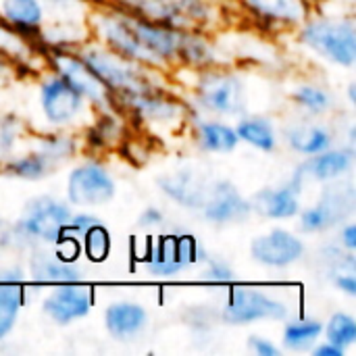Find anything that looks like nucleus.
I'll return each instance as SVG.
<instances>
[{
  "mask_svg": "<svg viewBox=\"0 0 356 356\" xmlns=\"http://www.w3.org/2000/svg\"><path fill=\"white\" fill-rule=\"evenodd\" d=\"M0 50L6 52L8 56H17V58L29 56V46L25 44V40L21 35H17L15 31H10L2 23H0Z\"/></svg>",
  "mask_w": 356,
  "mask_h": 356,
  "instance_id": "2f4dec72",
  "label": "nucleus"
},
{
  "mask_svg": "<svg viewBox=\"0 0 356 356\" xmlns=\"http://www.w3.org/2000/svg\"><path fill=\"white\" fill-rule=\"evenodd\" d=\"M355 209V190L350 184L342 186H330L321 200L307 209L300 217V227L309 234L323 232L342 219H346Z\"/></svg>",
  "mask_w": 356,
  "mask_h": 356,
  "instance_id": "6e6552de",
  "label": "nucleus"
},
{
  "mask_svg": "<svg viewBox=\"0 0 356 356\" xmlns=\"http://www.w3.org/2000/svg\"><path fill=\"white\" fill-rule=\"evenodd\" d=\"M288 307L261 290L254 288H234L223 309V317L229 323H254V321H280L286 319Z\"/></svg>",
  "mask_w": 356,
  "mask_h": 356,
  "instance_id": "423d86ee",
  "label": "nucleus"
},
{
  "mask_svg": "<svg viewBox=\"0 0 356 356\" xmlns=\"http://www.w3.org/2000/svg\"><path fill=\"white\" fill-rule=\"evenodd\" d=\"M302 173L298 171L294 179L282 188H265L257 192L250 200V209L267 219H290L300 211Z\"/></svg>",
  "mask_w": 356,
  "mask_h": 356,
  "instance_id": "f8f14e48",
  "label": "nucleus"
},
{
  "mask_svg": "<svg viewBox=\"0 0 356 356\" xmlns=\"http://www.w3.org/2000/svg\"><path fill=\"white\" fill-rule=\"evenodd\" d=\"M250 254L257 263L267 267H288L302 259L305 244L286 229H273L259 236L250 244Z\"/></svg>",
  "mask_w": 356,
  "mask_h": 356,
  "instance_id": "9d476101",
  "label": "nucleus"
},
{
  "mask_svg": "<svg viewBox=\"0 0 356 356\" xmlns=\"http://www.w3.org/2000/svg\"><path fill=\"white\" fill-rule=\"evenodd\" d=\"M353 150H323L319 154H313L307 165L300 169L302 175L313 177L317 181H332L342 177L353 169Z\"/></svg>",
  "mask_w": 356,
  "mask_h": 356,
  "instance_id": "aec40b11",
  "label": "nucleus"
},
{
  "mask_svg": "<svg viewBox=\"0 0 356 356\" xmlns=\"http://www.w3.org/2000/svg\"><path fill=\"white\" fill-rule=\"evenodd\" d=\"M159 184L169 198H173L175 202H179L188 209H202V204L207 202L209 192L213 188V181L200 179L188 171L161 177Z\"/></svg>",
  "mask_w": 356,
  "mask_h": 356,
  "instance_id": "6ab92c4d",
  "label": "nucleus"
},
{
  "mask_svg": "<svg viewBox=\"0 0 356 356\" xmlns=\"http://www.w3.org/2000/svg\"><path fill=\"white\" fill-rule=\"evenodd\" d=\"M42 309L54 323L67 325L90 313L92 294L79 284H60L54 292L46 296Z\"/></svg>",
  "mask_w": 356,
  "mask_h": 356,
  "instance_id": "4468645a",
  "label": "nucleus"
},
{
  "mask_svg": "<svg viewBox=\"0 0 356 356\" xmlns=\"http://www.w3.org/2000/svg\"><path fill=\"white\" fill-rule=\"evenodd\" d=\"M207 259V252L196 244L192 236H165L146 257V269L152 275L171 277Z\"/></svg>",
  "mask_w": 356,
  "mask_h": 356,
  "instance_id": "20e7f679",
  "label": "nucleus"
},
{
  "mask_svg": "<svg viewBox=\"0 0 356 356\" xmlns=\"http://www.w3.org/2000/svg\"><path fill=\"white\" fill-rule=\"evenodd\" d=\"M54 165V161L44 152H33V154H27V156H21V159H15L13 163L6 165V171L15 177H21V179H42L48 175L50 167Z\"/></svg>",
  "mask_w": 356,
  "mask_h": 356,
  "instance_id": "cd10ccee",
  "label": "nucleus"
},
{
  "mask_svg": "<svg viewBox=\"0 0 356 356\" xmlns=\"http://www.w3.org/2000/svg\"><path fill=\"white\" fill-rule=\"evenodd\" d=\"M83 246H86V254L90 261L94 263H102L106 257H108V250H111V238H108V232L104 229L102 223L90 227L86 234H83Z\"/></svg>",
  "mask_w": 356,
  "mask_h": 356,
  "instance_id": "7c9ffc66",
  "label": "nucleus"
},
{
  "mask_svg": "<svg viewBox=\"0 0 356 356\" xmlns=\"http://www.w3.org/2000/svg\"><path fill=\"white\" fill-rule=\"evenodd\" d=\"M327 342L338 346V348H348L356 342V323L355 319L346 313H336L325 327Z\"/></svg>",
  "mask_w": 356,
  "mask_h": 356,
  "instance_id": "c85d7f7f",
  "label": "nucleus"
},
{
  "mask_svg": "<svg viewBox=\"0 0 356 356\" xmlns=\"http://www.w3.org/2000/svg\"><path fill=\"white\" fill-rule=\"evenodd\" d=\"M336 286L340 290H344L348 296H356V277H355V269H348V271H342L340 269V275H336Z\"/></svg>",
  "mask_w": 356,
  "mask_h": 356,
  "instance_id": "f704fd0d",
  "label": "nucleus"
},
{
  "mask_svg": "<svg viewBox=\"0 0 356 356\" xmlns=\"http://www.w3.org/2000/svg\"><path fill=\"white\" fill-rule=\"evenodd\" d=\"M302 42L319 56L353 67L356 60V29L350 19H321L311 21L302 29Z\"/></svg>",
  "mask_w": 356,
  "mask_h": 356,
  "instance_id": "f03ea898",
  "label": "nucleus"
},
{
  "mask_svg": "<svg viewBox=\"0 0 356 356\" xmlns=\"http://www.w3.org/2000/svg\"><path fill=\"white\" fill-rule=\"evenodd\" d=\"M40 98L46 119L54 125L71 123L83 108V96L73 86H69L60 75L50 77L48 81L42 83Z\"/></svg>",
  "mask_w": 356,
  "mask_h": 356,
  "instance_id": "9b49d317",
  "label": "nucleus"
},
{
  "mask_svg": "<svg viewBox=\"0 0 356 356\" xmlns=\"http://www.w3.org/2000/svg\"><path fill=\"white\" fill-rule=\"evenodd\" d=\"M144 17L159 23H186L198 19L207 6L200 0H123Z\"/></svg>",
  "mask_w": 356,
  "mask_h": 356,
  "instance_id": "f3484780",
  "label": "nucleus"
},
{
  "mask_svg": "<svg viewBox=\"0 0 356 356\" xmlns=\"http://www.w3.org/2000/svg\"><path fill=\"white\" fill-rule=\"evenodd\" d=\"M71 219V209L50 196H40L27 202L21 219L15 223L17 240H40L46 244H56L67 229Z\"/></svg>",
  "mask_w": 356,
  "mask_h": 356,
  "instance_id": "7ed1b4c3",
  "label": "nucleus"
},
{
  "mask_svg": "<svg viewBox=\"0 0 356 356\" xmlns=\"http://www.w3.org/2000/svg\"><path fill=\"white\" fill-rule=\"evenodd\" d=\"M4 17L19 27H38L42 23L44 10L40 0H2Z\"/></svg>",
  "mask_w": 356,
  "mask_h": 356,
  "instance_id": "bb28decb",
  "label": "nucleus"
},
{
  "mask_svg": "<svg viewBox=\"0 0 356 356\" xmlns=\"http://www.w3.org/2000/svg\"><path fill=\"white\" fill-rule=\"evenodd\" d=\"M286 138L288 144L305 156L319 154L332 146V134L323 125H296L286 131Z\"/></svg>",
  "mask_w": 356,
  "mask_h": 356,
  "instance_id": "412c9836",
  "label": "nucleus"
},
{
  "mask_svg": "<svg viewBox=\"0 0 356 356\" xmlns=\"http://www.w3.org/2000/svg\"><path fill=\"white\" fill-rule=\"evenodd\" d=\"M81 58L92 67V71L104 81L108 90L125 92L127 96L146 92V81L142 71L131 65L125 56L104 52L98 48H88L81 52Z\"/></svg>",
  "mask_w": 356,
  "mask_h": 356,
  "instance_id": "39448f33",
  "label": "nucleus"
},
{
  "mask_svg": "<svg viewBox=\"0 0 356 356\" xmlns=\"http://www.w3.org/2000/svg\"><path fill=\"white\" fill-rule=\"evenodd\" d=\"M104 327L115 340L129 342L148 327V313L138 302H113L104 313Z\"/></svg>",
  "mask_w": 356,
  "mask_h": 356,
  "instance_id": "dca6fc26",
  "label": "nucleus"
},
{
  "mask_svg": "<svg viewBox=\"0 0 356 356\" xmlns=\"http://www.w3.org/2000/svg\"><path fill=\"white\" fill-rule=\"evenodd\" d=\"M236 134L240 140H244L246 144L263 150V152H271L277 144L275 140V129L271 127L269 121L265 119H244L238 123Z\"/></svg>",
  "mask_w": 356,
  "mask_h": 356,
  "instance_id": "a878e982",
  "label": "nucleus"
},
{
  "mask_svg": "<svg viewBox=\"0 0 356 356\" xmlns=\"http://www.w3.org/2000/svg\"><path fill=\"white\" fill-rule=\"evenodd\" d=\"M344 246L353 252L356 248V229H355V225H348L346 229H344Z\"/></svg>",
  "mask_w": 356,
  "mask_h": 356,
  "instance_id": "58836bf2",
  "label": "nucleus"
},
{
  "mask_svg": "<svg viewBox=\"0 0 356 356\" xmlns=\"http://www.w3.org/2000/svg\"><path fill=\"white\" fill-rule=\"evenodd\" d=\"M54 67L60 73V77L69 86H73L83 98H88L96 104L106 102L108 88L104 86V81L92 71V67L81 56L58 52V54H54Z\"/></svg>",
  "mask_w": 356,
  "mask_h": 356,
  "instance_id": "ddd939ff",
  "label": "nucleus"
},
{
  "mask_svg": "<svg viewBox=\"0 0 356 356\" xmlns=\"http://www.w3.org/2000/svg\"><path fill=\"white\" fill-rule=\"evenodd\" d=\"M198 142H200L202 150H209V152H232L238 146L240 138H238L236 129H232L223 123L209 121L198 127Z\"/></svg>",
  "mask_w": 356,
  "mask_h": 356,
  "instance_id": "393cba45",
  "label": "nucleus"
},
{
  "mask_svg": "<svg viewBox=\"0 0 356 356\" xmlns=\"http://www.w3.org/2000/svg\"><path fill=\"white\" fill-rule=\"evenodd\" d=\"M29 271L38 284L60 286V284H79L83 280V273L77 265L60 259L56 252H44V250L33 252V257L29 259Z\"/></svg>",
  "mask_w": 356,
  "mask_h": 356,
  "instance_id": "a211bd4d",
  "label": "nucleus"
},
{
  "mask_svg": "<svg viewBox=\"0 0 356 356\" xmlns=\"http://www.w3.org/2000/svg\"><path fill=\"white\" fill-rule=\"evenodd\" d=\"M96 25L102 38L121 56L150 65H163L173 56L188 54L192 42V38L173 27L129 15H104Z\"/></svg>",
  "mask_w": 356,
  "mask_h": 356,
  "instance_id": "f257e3e1",
  "label": "nucleus"
},
{
  "mask_svg": "<svg viewBox=\"0 0 356 356\" xmlns=\"http://www.w3.org/2000/svg\"><path fill=\"white\" fill-rule=\"evenodd\" d=\"M248 344H250V348H252L259 356H280V348L273 346V344H271L269 340H265V338L252 336V338L248 340Z\"/></svg>",
  "mask_w": 356,
  "mask_h": 356,
  "instance_id": "c9c22d12",
  "label": "nucleus"
},
{
  "mask_svg": "<svg viewBox=\"0 0 356 356\" xmlns=\"http://www.w3.org/2000/svg\"><path fill=\"white\" fill-rule=\"evenodd\" d=\"M115 196V181L102 165L86 163L71 171L67 198L75 207H102Z\"/></svg>",
  "mask_w": 356,
  "mask_h": 356,
  "instance_id": "0eeeda50",
  "label": "nucleus"
},
{
  "mask_svg": "<svg viewBox=\"0 0 356 356\" xmlns=\"http://www.w3.org/2000/svg\"><path fill=\"white\" fill-rule=\"evenodd\" d=\"M44 4H48L50 8H58V10H71V6H75V0H42ZM40 2V4H42Z\"/></svg>",
  "mask_w": 356,
  "mask_h": 356,
  "instance_id": "ea45409f",
  "label": "nucleus"
},
{
  "mask_svg": "<svg viewBox=\"0 0 356 356\" xmlns=\"http://www.w3.org/2000/svg\"><path fill=\"white\" fill-rule=\"evenodd\" d=\"M294 100L313 115H321L332 108V96L325 90L315 88V86H300L294 92Z\"/></svg>",
  "mask_w": 356,
  "mask_h": 356,
  "instance_id": "c756f323",
  "label": "nucleus"
},
{
  "mask_svg": "<svg viewBox=\"0 0 356 356\" xmlns=\"http://www.w3.org/2000/svg\"><path fill=\"white\" fill-rule=\"evenodd\" d=\"M163 223V213L156 207H148L142 215H140V225L150 227V225H159Z\"/></svg>",
  "mask_w": 356,
  "mask_h": 356,
  "instance_id": "e433bc0d",
  "label": "nucleus"
},
{
  "mask_svg": "<svg viewBox=\"0 0 356 356\" xmlns=\"http://www.w3.org/2000/svg\"><path fill=\"white\" fill-rule=\"evenodd\" d=\"M246 4L273 21L298 23L307 17L305 0H246Z\"/></svg>",
  "mask_w": 356,
  "mask_h": 356,
  "instance_id": "b1692460",
  "label": "nucleus"
},
{
  "mask_svg": "<svg viewBox=\"0 0 356 356\" xmlns=\"http://www.w3.org/2000/svg\"><path fill=\"white\" fill-rule=\"evenodd\" d=\"M98 223H102V221H100L98 217H94V215H75V217L71 215L65 234H73V236H77V238H83V234H86L90 227L98 225Z\"/></svg>",
  "mask_w": 356,
  "mask_h": 356,
  "instance_id": "72a5a7b5",
  "label": "nucleus"
},
{
  "mask_svg": "<svg viewBox=\"0 0 356 356\" xmlns=\"http://www.w3.org/2000/svg\"><path fill=\"white\" fill-rule=\"evenodd\" d=\"M23 300V282L0 280V340H4L13 332Z\"/></svg>",
  "mask_w": 356,
  "mask_h": 356,
  "instance_id": "4be33fe9",
  "label": "nucleus"
},
{
  "mask_svg": "<svg viewBox=\"0 0 356 356\" xmlns=\"http://www.w3.org/2000/svg\"><path fill=\"white\" fill-rule=\"evenodd\" d=\"M198 96L204 108L219 115H242L244 113V88L236 75L211 73L198 86Z\"/></svg>",
  "mask_w": 356,
  "mask_h": 356,
  "instance_id": "1a4fd4ad",
  "label": "nucleus"
},
{
  "mask_svg": "<svg viewBox=\"0 0 356 356\" xmlns=\"http://www.w3.org/2000/svg\"><path fill=\"white\" fill-rule=\"evenodd\" d=\"M250 202L240 196V192L229 181H213L207 202L202 204L204 219L213 223H236L250 215Z\"/></svg>",
  "mask_w": 356,
  "mask_h": 356,
  "instance_id": "2eb2a0df",
  "label": "nucleus"
},
{
  "mask_svg": "<svg viewBox=\"0 0 356 356\" xmlns=\"http://www.w3.org/2000/svg\"><path fill=\"white\" fill-rule=\"evenodd\" d=\"M323 334V323L315 319H296L284 327V346L294 353H307Z\"/></svg>",
  "mask_w": 356,
  "mask_h": 356,
  "instance_id": "5701e85b",
  "label": "nucleus"
},
{
  "mask_svg": "<svg viewBox=\"0 0 356 356\" xmlns=\"http://www.w3.org/2000/svg\"><path fill=\"white\" fill-rule=\"evenodd\" d=\"M204 280L211 282V284H232L236 280V275H234V271L225 263L211 261L207 271H204Z\"/></svg>",
  "mask_w": 356,
  "mask_h": 356,
  "instance_id": "473e14b6",
  "label": "nucleus"
},
{
  "mask_svg": "<svg viewBox=\"0 0 356 356\" xmlns=\"http://www.w3.org/2000/svg\"><path fill=\"white\" fill-rule=\"evenodd\" d=\"M315 356H342L344 355V350L342 348H338V346H334V344H323V346H317L315 350Z\"/></svg>",
  "mask_w": 356,
  "mask_h": 356,
  "instance_id": "4c0bfd02",
  "label": "nucleus"
}]
</instances>
